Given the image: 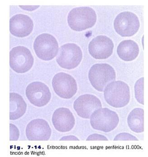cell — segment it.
<instances>
[{"label": "cell", "instance_id": "obj_1", "mask_svg": "<svg viewBox=\"0 0 148 157\" xmlns=\"http://www.w3.org/2000/svg\"><path fill=\"white\" fill-rule=\"evenodd\" d=\"M106 102L115 108H122L128 105L130 100L128 85L122 81H114L109 83L104 90Z\"/></svg>", "mask_w": 148, "mask_h": 157}, {"label": "cell", "instance_id": "obj_2", "mask_svg": "<svg viewBox=\"0 0 148 157\" xmlns=\"http://www.w3.org/2000/svg\"><path fill=\"white\" fill-rule=\"evenodd\" d=\"M97 21V14L89 7H75L70 11L67 22L70 28L76 32H81L94 26Z\"/></svg>", "mask_w": 148, "mask_h": 157}, {"label": "cell", "instance_id": "obj_3", "mask_svg": "<svg viewBox=\"0 0 148 157\" xmlns=\"http://www.w3.org/2000/svg\"><path fill=\"white\" fill-rule=\"evenodd\" d=\"M88 77L93 88L99 92H104L109 83L115 81L116 72L107 63H97L89 70Z\"/></svg>", "mask_w": 148, "mask_h": 157}, {"label": "cell", "instance_id": "obj_4", "mask_svg": "<svg viewBox=\"0 0 148 157\" xmlns=\"http://www.w3.org/2000/svg\"><path fill=\"white\" fill-rule=\"evenodd\" d=\"M90 119V124L94 129L104 132L115 130L120 121L117 113L107 108L97 109L93 112Z\"/></svg>", "mask_w": 148, "mask_h": 157}, {"label": "cell", "instance_id": "obj_5", "mask_svg": "<svg viewBox=\"0 0 148 157\" xmlns=\"http://www.w3.org/2000/svg\"><path fill=\"white\" fill-rule=\"evenodd\" d=\"M33 47L38 58L46 61L56 57L59 51L57 40L51 34L47 33H43L37 36Z\"/></svg>", "mask_w": 148, "mask_h": 157}, {"label": "cell", "instance_id": "obj_6", "mask_svg": "<svg viewBox=\"0 0 148 157\" xmlns=\"http://www.w3.org/2000/svg\"><path fill=\"white\" fill-rule=\"evenodd\" d=\"M82 59L80 47L74 43H67L59 48L56 61L63 69L71 70L79 65Z\"/></svg>", "mask_w": 148, "mask_h": 157}, {"label": "cell", "instance_id": "obj_7", "mask_svg": "<svg viewBox=\"0 0 148 157\" xmlns=\"http://www.w3.org/2000/svg\"><path fill=\"white\" fill-rule=\"evenodd\" d=\"M34 64V58L29 49L24 46H17L10 51V67L17 73L29 71Z\"/></svg>", "mask_w": 148, "mask_h": 157}, {"label": "cell", "instance_id": "obj_8", "mask_svg": "<svg viewBox=\"0 0 148 157\" xmlns=\"http://www.w3.org/2000/svg\"><path fill=\"white\" fill-rule=\"evenodd\" d=\"M138 17L135 13L125 11L119 13L114 21V28L120 36H131L138 32L140 28Z\"/></svg>", "mask_w": 148, "mask_h": 157}, {"label": "cell", "instance_id": "obj_9", "mask_svg": "<svg viewBox=\"0 0 148 157\" xmlns=\"http://www.w3.org/2000/svg\"><path fill=\"white\" fill-rule=\"evenodd\" d=\"M52 84L56 94L64 99L73 98L78 90L75 79L65 72L56 74L53 78Z\"/></svg>", "mask_w": 148, "mask_h": 157}, {"label": "cell", "instance_id": "obj_10", "mask_svg": "<svg viewBox=\"0 0 148 157\" xmlns=\"http://www.w3.org/2000/svg\"><path fill=\"white\" fill-rule=\"evenodd\" d=\"M26 95L32 105L36 107H43L47 105L51 98L49 88L44 83L33 82L26 88Z\"/></svg>", "mask_w": 148, "mask_h": 157}, {"label": "cell", "instance_id": "obj_11", "mask_svg": "<svg viewBox=\"0 0 148 157\" xmlns=\"http://www.w3.org/2000/svg\"><path fill=\"white\" fill-rule=\"evenodd\" d=\"M114 44L112 40L105 36H98L90 42L88 50L90 55L97 59H108L112 55Z\"/></svg>", "mask_w": 148, "mask_h": 157}, {"label": "cell", "instance_id": "obj_12", "mask_svg": "<svg viewBox=\"0 0 148 157\" xmlns=\"http://www.w3.org/2000/svg\"><path fill=\"white\" fill-rule=\"evenodd\" d=\"M102 107L99 99L92 94L80 95L74 103V108L77 114L86 119L90 118L93 112Z\"/></svg>", "mask_w": 148, "mask_h": 157}, {"label": "cell", "instance_id": "obj_13", "mask_svg": "<svg viewBox=\"0 0 148 157\" xmlns=\"http://www.w3.org/2000/svg\"><path fill=\"white\" fill-rule=\"evenodd\" d=\"M25 132L26 137L29 141H48L52 130L46 120L35 119L27 124Z\"/></svg>", "mask_w": 148, "mask_h": 157}, {"label": "cell", "instance_id": "obj_14", "mask_svg": "<svg viewBox=\"0 0 148 157\" xmlns=\"http://www.w3.org/2000/svg\"><path fill=\"white\" fill-rule=\"evenodd\" d=\"M33 28V20L26 15L17 14L10 19V32L14 36L19 38L28 36Z\"/></svg>", "mask_w": 148, "mask_h": 157}, {"label": "cell", "instance_id": "obj_15", "mask_svg": "<svg viewBox=\"0 0 148 157\" xmlns=\"http://www.w3.org/2000/svg\"><path fill=\"white\" fill-rule=\"evenodd\" d=\"M52 121L55 128L61 132L71 131L75 124L73 113L69 109L64 107L58 108L54 112Z\"/></svg>", "mask_w": 148, "mask_h": 157}, {"label": "cell", "instance_id": "obj_16", "mask_svg": "<svg viewBox=\"0 0 148 157\" xmlns=\"http://www.w3.org/2000/svg\"><path fill=\"white\" fill-rule=\"evenodd\" d=\"M119 57L125 61H132L137 58L139 47L137 43L132 40H125L119 44L117 49Z\"/></svg>", "mask_w": 148, "mask_h": 157}, {"label": "cell", "instance_id": "obj_17", "mask_svg": "<svg viewBox=\"0 0 148 157\" xmlns=\"http://www.w3.org/2000/svg\"><path fill=\"white\" fill-rule=\"evenodd\" d=\"M10 119L15 120L22 117L26 112V102L23 98L16 93L10 94Z\"/></svg>", "mask_w": 148, "mask_h": 157}, {"label": "cell", "instance_id": "obj_18", "mask_svg": "<svg viewBox=\"0 0 148 157\" xmlns=\"http://www.w3.org/2000/svg\"><path fill=\"white\" fill-rule=\"evenodd\" d=\"M127 124L131 130L136 133L144 131V111L142 108H136L128 115Z\"/></svg>", "mask_w": 148, "mask_h": 157}, {"label": "cell", "instance_id": "obj_19", "mask_svg": "<svg viewBox=\"0 0 148 157\" xmlns=\"http://www.w3.org/2000/svg\"><path fill=\"white\" fill-rule=\"evenodd\" d=\"M144 78H139L135 83L134 86L135 98L137 101L142 105H144Z\"/></svg>", "mask_w": 148, "mask_h": 157}, {"label": "cell", "instance_id": "obj_20", "mask_svg": "<svg viewBox=\"0 0 148 157\" xmlns=\"http://www.w3.org/2000/svg\"><path fill=\"white\" fill-rule=\"evenodd\" d=\"M114 140L138 141V139L132 135L128 134V133L123 132V133H121V134H119L117 135H116L114 139Z\"/></svg>", "mask_w": 148, "mask_h": 157}, {"label": "cell", "instance_id": "obj_21", "mask_svg": "<svg viewBox=\"0 0 148 157\" xmlns=\"http://www.w3.org/2000/svg\"><path fill=\"white\" fill-rule=\"evenodd\" d=\"M10 140H18V139L19 138V136H20V132H19V129L17 128L16 126H15L13 124H10Z\"/></svg>", "mask_w": 148, "mask_h": 157}, {"label": "cell", "instance_id": "obj_22", "mask_svg": "<svg viewBox=\"0 0 148 157\" xmlns=\"http://www.w3.org/2000/svg\"><path fill=\"white\" fill-rule=\"evenodd\" d=\"M87 141H108V139L102 135L94 134L90 135L89 137L86 139Z\"/></svg>", "mask_w": 148, "mask_h": 157}, {"label": "cell", "instance_id": "obj_23", "mask_svg": "<svg viewBox=\"0 0 148 157\" xmlns=\"http://www.w3.org/2000/svg\"><path fill=\"white\" fill-rule=\"evenodd\" d=\"M60 141H79V139L77 137L73 135L66 136H63L61 139H60Z\"/></svg>", "mask_w": 148, "mask_h": 157}, {"label": "cell", "instance_id": "obj_24", "mask_svg": "<svg viewBox=\"0 0 148 157\" xmlns=\"http://www.w3.org/2000/svg\"><path fill=\"white\" fill-rule=\"evenodd\" d=\"M21 9L24 10H27L29 11H32L33 10H36L40 6H20Z\"/></svg>", "mask_w": 148, "mask_h": 157}]
</instances>
